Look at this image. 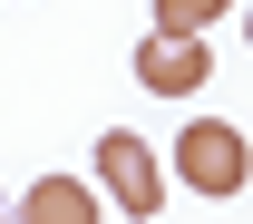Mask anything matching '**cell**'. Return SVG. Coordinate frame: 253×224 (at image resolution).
Wrapping results in <instances>:
<instances>
[{"instance_id": "1", "label": "cell", "mask_w": 253, "mask_h": 224, "mask_svg": "<svg viewBox=\"0 0 253 224\" xmlns=\"http://www.w3.org/2000/svg\"><path fill=\"white\" fill-rule=\"evenodd\" d=\"M166 156H175V176H185L195 195H244V185H253V146L224 127V117H195Z\"/></svg>"}, {"instance_id": "2", "label": "cell", "mask_w": 253, "mask_h": 224, "mask_svg": "<svg viewBox=\"0 0 253 224\" xmlns=\"http://www.w3.org/2000/svg\"><path fill=\"white\" fill-rule=\"evenodd\" d=\"M97 195H117V215H136V224L166 205V166H156V146H146L136 127L97 136Z\"/></svg>"}, {"instance_id": "3", "label": "cell", "mask_w": 253, "mask_h": 224, "mask_svg": "<svg viewBox=\"0 0 253 224\" xmlns=\"http://www.w3.org/2000/svg\"><path fill=\"white\" fill-rule=\"evenodd\" d=\"M205 78H214L205 39H166V30H156L146 49H136V88H156V97H195Z\"/></svg>"}, {"instance_id": "4", "label": "cell", "mask_w": 253, "mask_h": 224, "mask_svg": "<svg viewBox=\"0 0 253 224\" xmlns=\"http://www.w3.org/2000/svg\"><path fill=\"white\" fill-rule=\"evenodd\" d=\"M20 224H97V185H78V176H39V185L20 195Z\"/></svg>"}, {"instance_id": "5", "label": "cell", "mask_w": 253, "mask_h": 224, "mask_svg": "<svg viewBox=\"0 0 253 224\" xmlns=\"http://www.w3.org/2000/svg\"><path fill=\"white\" fill-rule=\"evenodd\" d=\"M224 10H234V0H156V30H166V39H205Z\"/></svg>"}, {"instance_id": "6", "label": "cell", "mask_w": 253, "mask_h": 224, "mask_svg": "<svg viewBox=\"0 0 253 224\" xmlns=\"http://www.w3.org/2000/svg\"><path fill=\"white\" fill-rule=\"evenodd\" d=\"M244 39H253V0H244Z\"/></svg>"}, {"instance_id": "7", "label": "cell", "mask_w": 253, "mask_h": 224, "mask_svg": "<svg viewBox=\"0 0 253 224\" xmlns=\"http://www.w3.org/2000/svg\"><path fill=\"white\" fill-rule=\"evenodd\" d=\"M0 224H10V215H0Z\"/></svg>"}]
</instances>
